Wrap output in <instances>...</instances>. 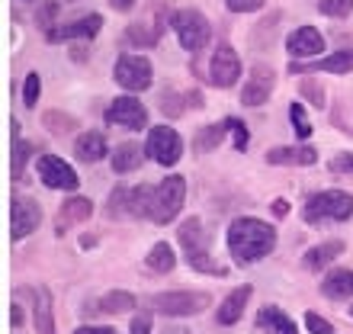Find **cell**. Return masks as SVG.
Wrapping results in <instances>:
<instances>
[{"mask_svg":"<svg viewBox=\"0 0 353 334\" xmlns=\"http://www.w3.org/2000/svg\"><path fill=\"white\" fill-rule=\"evenodd\" d=\"M273 248H276V228L261 219L244 215V219H234L228 228V250L234 264H257Z\"/></svg>","mask_w":353,"mask_h":334,"instance_id":"1","label":"cell"},{"mask_svg":"<svg viewBox=\"0 0 353 334\" xmlns=\"http://www.w3.org/2000/svg\"><path fill=\"white\" fill-rule=\"evenodd\" d=\"M176 242L183 248L186 264L199 273H212V277H225V270L215 264V257L209 254V235L203 232V222L199 219H186L176 232Z\"/></svg>","mask_w":353,"mask_h":334,"instance_id":"2","label":"cell"},{"mask_svg":"<svg viewBox=\"0 0 353 334\" xmlns=\"http://www.w3.org/2000/svg\"><path fill=\"white\" fill-rule=\"evenodd\" d=\"M353 215V196L344 190H321V193L308 196L302 219L308 225H321V222H347Z\"/></svg>","mask_w":353,"mask_h":334,"instance_id":"3","label":"cell"},{"mask_svg":"<svg viewBox=\"0 0 353 334\" xmlns=\"http://www.w3.org/2000/svg\"><path fill=\"white\" fill-rule=\"evenodd\" d=\"M186 199V180L180 174L164 177L158 186H154V203H151V219L158 225H168L176 219V213L183 209Z\"/></svg>","mask_w":353,"mask_h":334,"instance_id":"4","label":"cell"},{"mask_svg":"<svg viewBox=\"0 0 353 334\" xmlns=\"http://www.w3.org/2000/svg\"><path fill=\"white\" fill-rule=\"evenodd\" d=\"M170 26H174L176 39H180V46L186 52H199L212 39V26H209V19L199 10H176L174 17H170Z\"/></svg>","mask_w":353,"mask_h":334,"instance_id":"5","label":"cell"},{"mask_svg":"<svg viewBox=\"0 0 353 334\" xmlns=\"http://www.w3.org/2000/svg\"><path fill=\"white\" fill-rule=\"evenodd\" d=\"M212 299L205 293H158L151 299V306L158 308L161 315H174V318H183V315H199L203 308H209Z\"/></svg>","mask_w":353,"mask_h":334,"instance_id":"6","label":"cell"},{"mask_svg":"<svg viewBox=\"0 0 353 334\" xmlns=\"http://www.w3.org/2000/svg\"><path fill=\"white\" fill-rule=\"evenodd\" d=\"M103 119L110 122V126H116V129H145L148 126V110L135 97H116L106 106Z\"/></svg>","mask_w":353,"mask_h":334,"instance_id":"7","label":"cell"},{"mask_svg":"<svg viewBox=\"0 0 353 334\" xmlns=\"http://www.w3.org/2000/svg\"><path fill=\"white\" fill-rule=\"evenodd\" d=\"M39 222H42V209H39L36 199L10 196V238H13V242L26 238L29 232H36Z\"/></svg>","mask_w":353,"mask_h":334,"instance_id":"8","label":"cell"},{"mask_svg":"<svg viewBox=\"0 0 353 334\" xmlns=\"http://www.w3.org/2000/svg\"><path fill=\"white\" fill-rule=\"evenodd\" d=\"M116 81L132 93H141L151 87V61L145 55H122L116 61Z\"/></svg>","mask_w":353,"mask_h":334,"instance_id":"9","label":"cell"},{"mask_svg":"<svg viewBox=\"0 0 353 334\" xmlns=\"http://www.w3.org/2000/svg\"><path fill=\"white\" fill-rule=\"evenodd\" d=\"M39 177H42V184L48 190H68V193H74L77 186H81L74 167L68 164V161L55 158V155H42L39 158Z\"/></svg>","mask_w":353,"mask_h":334,"instance_id":"10","label":"cell"},{"mask_svg":"<svg viewBox=\"0 0 353 334\" xmlns=\"http://www.w3.org/2000/svg\"><path fill=\"white\" fill-rule=\"evenodd\" d=\"M148 155L158 161V164L174 167L176 161H180V155H183V141H180V135H176L174 129L158 126V129H151V135H148Z\"/></svg>","mask_w":353,"mask_h":334,"instance_id":"11","label":"cell"},{"mask_svg":"<svg viewBox=\"0 0 353 334\" xmlns=\"http://www.w3.org/2000/svg\"><path fill=\"white\" fill-rule=\"evenodd\" d=\"M241 77V58L232 46H219L209 61V81L215 87H234V81Z\"/></svg>","mask_w":353,"mask_h":334,"instance_id":"12","label":"cell"},{"mask_svg":"<svg viewBox=\"0 0 353 334\" xmlns=\"http://www.w3.org/2000/svg\"><path fill=\"white\" fill-rule=\"evenodd\" d=\"M276 87V77L270 71L267 65H254L251 68V77L244 81L241 87V103L244 106H263L270 100V93Z\"/></svg>","mask_w":353,"mask_h":334,"instance_id":"13","label":"cell"},{"mask_svg":"<svg viewBox=\"0 0 353 334\" xmlns=\"http://www.w3.org/2000/svg\"><path fill=\"white\" fill-rule=\"evenodd\" d=\"M305 71H327V75H350L353 71V48H341L327 58H315L312 65L289 61V75H305Z\"/></svg>","mask_w":353,"mask_h":334,"instance_id":"14","label":"cell"},{"mask_svg":"<svg viewBox=\"0 0 353 334\" xmlns=\"http://www.w3.org/2000/svg\"><path fill=\"white\" fill-rule=\"evenodd\" d=\"M289 52H292V58H318L325 52V36L315 26H299L289 36Z\"/></svg>","mask_w":353,"mask_h":334,"instance_id":"15","label":"cell"},{"mask_svg":"<svg viewBox=\"0 0 353 334\" xmlns=\"http://www.w3.org/2000/svg\"><path fill=\"white\" fill-rule=\"evenodd\" d=\"M100 26H103V17H100V13H90V17L74 19L71 26L52 29V32H46V36H48V42H68V39H93L97 32H100Z\"/></svg>","mask_w":353,"mask_h":334,"instance_id":"16","label":"cell"},{"mask_svg":"<svg viewBox=\"0 0 353 334\" xmlns=\"http://www.w3.org/2000/svg\"><path fill=\"white\" fill-rule=\"evenodd\" d=\"M90 213H93V203L87 196H71V199L58 209V222H55L58 235H65V228H71V225H77V222H87Z\"/></svg>","mask_w":353,"mask_h":334,"instance_id":"17","label":"cell"},{"mask_svg":"<svg viewBox=\"0 0 353 334\" xmlns=\"http://www.w3.org/2000/svg\"><path fill=\"white\" fill-rule=\"evenodd\" d=\"M248 299H251V286L232 289V293L222 299L219 312H215V322H219V325H234V322L244 315V306H248Z\"/></svg>","mask_w":353,"mask_h":334,"instance_id":"18","label":"cell"},{"mask_svg":"<svg viewBox=\"0 0 353 334\" xmlns=\"http://www.w3.org/2000/svg\"><path fill=\"white\" fill-rule=\"evenodd\" d=\"M74 155L87 164H97L103 161L110 151H106V139H103V132H84V135H77L74 141Z\"/></svg>","mask_w":353,"mask_h":334,"instance_id":"19","label":"cell"},{"mask_svg":"<svg viewBox=\"0 0 353 334\" xmlns=\"http://www.w3.org/2000/svg\"><path fill=\"white\" fill-rule=\"evenodd\" d=\"M10 139H13V145H10V177L19 180V177H23V167H26V161H29V155H32V145L19 139V122L17 119H10Z\"/></svg>","mask_w":353,"mask_h":334,"instance_id":"20","label":"cell"},{"mask_svg":"<svg viewBox=\"0 0 353 334\" xmlns=\"http://www.w3.org/2000/svg\"><path fill=\"white\" fill-rule=\"evenodd\" d=\"M257 325L263 328L267 334H299L296 331V322L276 306H263L261 315H257Z\"/></svg>","mask_w":353,"mask_h":334,"instance_id":"21","label":"cell"},{"mask_svg":"<svg viewBox=\"0 0 353 334\" xmlns=\"http://www.w3.org/2000/svg\"><path fill=\"white\" fill-rule=\"evenodd\" d=\"M321 293H325L327 299H350L353 296V270H347V267L331 270L325 277V283H321Z\"/></svg>","mask_w":353,"mask_h":334,"instance_id":"22","label":"cell"},{"mask_svg":"<svg viewBox=\"0 0 353 334\" xmlns=\"http://www.w3.org/2000/svg\"><path fill=\"white\" fill-rule=\"evenodd\" d=\"M32 296H36V334H55V322H52V296H48L46 286H36L32 289Z\"/></svg>","mask_w":353,"mask_h":334,"instance_id":"23","label":"cell"},{"mask_svg":"<svg viewBox=\"0 0 353 334\" xmlns=\"http://www.w3.org/2000/svg\"><path fill=\"white\" fill-rule=\"evenodd\" d=\"M267 161L270 164H315L318 161V151L315 148H273L267 151Z\"/></svg>","mask_w":353,"mask_h":334,"instance_id":"24","label":"cell"},{"mask_svg":"<svg viewBox=\"0 0 353 334\" xmlns=\"http://www.w3.org/2000/svg\"><path fill=\"white\" fill-rule=\"evenodd\" d=\"M139 164H141V148L135 141H122V145L112 148V170H116V174H129V170H135Z\"/></svg>","mask_w":353,"mask_h":334,"instance_id":"25","label":"cell"},{"mask_svg":"<svg viewBox=\"0 0 353 334\" xmlns=\"http://www.w3.org/2000/svg\"><path fill=\"white\" fill-rule=\"evenodd\" d=\"M341 254H344V242H325V244H318V248L305 250V267L308 270H321V267H327L334 257H341Z\"/></svg>","mask_w":353,"mask_h":334,"instance_id":"26","label":"cell"},{"mask_svg":"<svg viewBox=\"0 0 353 334\" xmlns=\"http://www.w3.org/2000/svg\"><path fill=\"white\" fill-rule=\"evenodd\" d=\"M148 267L154 273H170L176 267V257H174V248L168 242H158L154 248L148 250Z\"/></svg>","mask_w":353,"mask_h":334,"instance_id":"27","label":"cell"},{"mask_svg":"<svg viewBox=\"0 0 353 334\" xmlns=\"http://www.w3.org/2000/svg\"><path fill=\"white\" fill-rule=\"evenodd\" d=\"M151 203H154V186L129 190V215H148L151 219Z\"/></svg>","mask_w":353,"mask_h":334,"instance_id":"28","label":"cell"},{"mask_svg":"<svg viewBox=\"0 0 353 334\" xmlns=\"http://www.w3.org/2000/svg\"><path fill=\"white\" fill-rule=\"evenodd\" d=\"M225 126L228 122H215V126H203L199 129V135H196V141H193V148L199 151V155H205V151H212L219 141L225 139Z\"/></svg>","mask_w":353,"mask_h":334,"instance_id":"29","label":"cell"},{"mask_svg":"<svg viewBox=\"0 0 353 334\" xmlns=\"http://www.w3.org/2000/svg\"><path fill=\"white\" fill-rule=\"evenodd\" d=\"M132 308H135V296H132V293H122V289H116V293H106V296L100 299V312H110V315L132 312Z\"/></svg>","mask_w":353,"mask_h":334,"instance_id":"30","label":"cell"},{"mask_svg":"<svg viewBox=\"0 0 353 334\" xmlns=\"http://www.w3.org/2000/svg\"><path fill=\"white\" fill-rule=\"evenodd\" d=\"M42 126H46L48 132H55V135H65V132L77 129V119H74V116H68V112L48 110L46 116H42Z\"/></svg>","mask_w":353,"mask_h":334,"instance_id":"31","label":"cell"},{"mask_svg":"<svg viewBox=\"0 0 353 334\" xmlns=\"http://www.w3.org/2000/svg\"><path fill=\"white\" fill-rule=\"evenodd\" d=\"M289 119H292V129H296L299 139H308V135H312V122H308L302 103H289Z\"/></svg>","mask_w":353,"mask_h":334,"instance_id":"32","label":"cell"},{"mask_svg":"<svg viewBox=\"0 0 353 334\" xmlns=\"http://www.w3.org/2000/svg\"><path fill=\"white\" fill-rule=\"evenodd\" d=\"M318 10L325 13V17H350L353 13V0H321L318 3Z\"/></svg>","mask_w":353,"mask_h":334,"instance_id":"33","label":"cell"},{"mask_svg":"<svg viewBox=\"0 0 353 334\" xmlns=\"http://www.w3.org/2000/svg\"><path fill=\"white\" fill-rule=\"evenodd\" d=\"M39 93H42V77H39L36 71H32V75H26V84H23V103H26L29 110L36 106Z\"/></svg>","mask_w":353,"mask_h":334,"instance_id":"34","label":"cell"},{"mask_svg":"<svg viewBox=\"0 0 353 334\" xmlns=\"http://www.w3.org/2000/svg\"><path fill=\"white\" fill-rule=\"evenodd\" d=\"M58 13H61V3H58V0H48L46 7L36 13L39 26H46V32H52V29H55V17H58Z\"/></svg>","mask_w":353,"mask_h":334,"instance_id":"35","label":"cell"},{"mask_svg":"<svg viewBox=\"0 0 353 334\" xmlns=\"http://www.w3.org/2000/svg\"><path fill=\"white\" fill-rule=\"evenodd\" d=\"M302 97L305 100H312V106H325V87L321 84H315V81H302Z\"/></svg>","mask_w":353,"mask_h":334,"instance_id":"36","label":"cell"},{"mask_svg":"<svg viewBox=\"0 0 353 334\" xmlns=\"http://www.w3.org/2000/svg\"><path fill=\"white\" fill-rule=\"evenodd\" d=\"M305 328L312 334H334V325H331L327 318H321L318 312H308V315H305Z\"/></svg>","mask_w":353,"mask_h":334,"instance_id":"37","label":"cell"},{"mask_svg":"<svg viewBox=\"0 0 353 334\" xmlns=\"http://www.w3.org/2000/svg\"><path fill=\"white\" fill-rule=\"evenodd\" d=\"M228 122V129H234V148L238 151H244L248 145H251V135H248V126L244 122H238V119H225Z\"/></svg>","mask_w":353,"mask_h":334,"instance_id":"38","label":"cell"},{"mask_svg":"<svg viewBox=\"0 0 353 334\" xmlns=\"http://www.w3.org/2000/svg\"><path fill=\"white\" fill-rule=\"evenodd\" d=\"M125 36H129V42H139V46H154V32H145V26H139V23H135V26H129V32H125Z\"/></svg>","mask_w":353,"mask_h":334,"instance_id":"39","label":"cell"},{"mask_svg":"<svg viewBox=\"0 0 353 334\" xmlns=\"http://www.w3.org/2000/svg\"><path fill=\"white\" fill-rule=\"evenodd\" d=\"M232 13H254V10H261L267 0H225Z\"/></svg>","mask_w":353,"mask_h":334,"instance_id":"40","label":"cell"},{"mask_svg":"<svg viewBox=\"0 0 353 334\" xmlns=\"http://www.w3.org/2000/svg\"><path fill=\"white\" fill-rule=\"evenodd\" d=\"M331 170H334V174H353V155L350 151L337 155V158L331 161Z\"/></svg>","mask_w":353,"mask_h":334,"instance_id":"41","label":"cell"},{"mask_svg":"<svg viewBox=\"0 0 353 334\" xmlns=\"http://www.w3.org/2000/svg\"><path fill=\"white\" fill-rule=\"evenodd\" d=\"M161 110H168L170 116H180V112H183V106H176V93L174 90H168L164 97H161Z\"/></svg>","mask_w":353,"mask_h":334,"instance_id":"42","label":"cell"},{"mask_svg":"<svg viewBox=\"0 0 353 334\" xmlns=\"http://www.w3.org/2000/svg\"><path fill=\"white\" fill-rule=\"evenodd\" d=\"M132 334H151V318L148 315H135V318H132Z\"/></svg>","mask_w":353,"mask_h":334,"instance_id":"43","label":"cell"},{"mask_svg":"<svg viewBox=\"0 0 353 334\" xmlns=\"http://www.w3.org/2000/svg\"><path fill=\"white\" fill-rule=\"evenodd\" d=\"M74 334H116V328H106V325H84V328H77Z\"/></svg>","mask_w":353,"mask_h":334,"instance_id":"44","label":"cell"},{"mask_svg":"<svg viewBox=\"0 0 353 334\" xmlns=\"http://www.w3.org/2000/svg\"><path fill=\"white\" fill-rule=\"evenodd\" d=\"M110 3H112V10H122V13H125V10H132L135 0H110Z\"/></svg>","mask_w":353,"mask_h":334,"instance_id":"45","label":"cell"},{"mask_svg":"<svg viewBox=\"0 0 353 334\" xmlns=\"http://www.w3.org/2000/svg\"><path fill=\"white\" fill-rule=\"evenodd\" d=\"M273 213H276V215H286L289 213V203H286V199H276V203H273Z\"/></svg>","mask_w":353,"mask_h":334,"instance_id":"46","label":"cell"},{"mask_svg":"<svg viewBox=\"0 0 353 334\" xmlns=\"http://www.w3.org/2000/svg\"><path fill=\"white\" fill-rule=\"evenodd\" d=\"M186 103H190V106H203V97H199V93H190V97H186Z\"/></svg>","mask_w":353,"mask_h":334,"instance_id":"47","label":"cell"},{"mask_svg":"<svg viewBox=\"0 0 353 334\" xmlns=\"http://www.w3.org/2000/svg\"><path fill=\"white\" fill-rule=\"evenodd\" d=\"M350 315H353V308H350Z\"/></svg>","mask_w":353,"mask_h":334,"instance_id":"48","label":"cell"}]
</instances>
